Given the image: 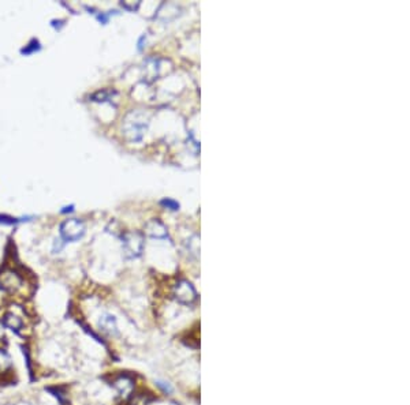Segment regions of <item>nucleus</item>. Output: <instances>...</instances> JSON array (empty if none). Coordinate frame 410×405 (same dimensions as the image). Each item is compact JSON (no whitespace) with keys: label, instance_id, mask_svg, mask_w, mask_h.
Returning a JSON list of instances; mask_svg holds the SVG:
<instances>
[{"label":"nucleus","instance_id":"obj_1","mask_svg":"<svg viewBox=\"0 0 410 405\" xmlns=\"http://www.w3.org/2000/svg\"><path fill=\"white\" fill-rule=\"evenodd\" d=\"M149 126V116L141 109L129 112L122 124V134L129 142H140Z\"/></svg>","mask_w":410,"mask_h":405},{"label":"nucleus","instance_id":"obj_2","mask_svg":"<svg viewBox=\"0 0 410 405\" xmlns=\"http://www.w3.org/2000/svg\"><path fill=\"white\" fill-rule=\"evenodd\" d=\"M145 246V236L138 230H127L122 235V247L124 256L129 259H134L142 255Z\"/></svg>","mask_w":410,"mask_h":405},{"label":"nucleus","instance_id":"obj_3","mask_svg":"<svg viewBox=\"0 0 410 405\" xmlns=\"http://www.w3.org/2000/svg\"><path fill=\"white\" fill-rule=\"evenodd\" d=\"M60 239L64 243H75L85 236L86 225L80 218H67L59 226Z\"/></svg>","mask_w":410,"mask_h":405},{"label":"nucleus","instance_id":"obj_4","mask_svg":"<svg viewBox=\"0 0 410 405\" xmlns=\"http://www.w3.org/2000/svg\"><path fill=\"white\" fill-rule=\"evenodd\" d=\"M23 286L25 278L13 269H7L3 273H0V288L7 294H19Z\"/></svg>","mask_w":410,"mask_h":405},{"label":"nucleus","instance_id":"obj_5","mask_svg":"<svg viewBox=\"0 0 410 405\" xmlns=\"http://www.w3.org/2000/svg\"><path fill=\"white\" fill-rule=\"evenodd\" d=\"M172 296L181 304H192L197 300V292L192 282L181 280L172 288Z\"/></svg>","mask_w":410,"mask_h":405},{"label":"nucleus","instance_id":"obj_6","mask_svg":"<svg viewBox=\"0 0 410 405\" xmlns=\"http://www.w3.org/2000/svg\"><path fill=\"white\" fill-rule=\"evenodd\" d=\"M98 330L108 337H115L119 334L118 330V322L112 314H102L97 321Z\"/></svg>","mask_w":410,"mask_h":405},{"label":"nucleus","instance_id":"obj_7","mask_svg":"<svg viewBox=\"0 0 410 405\" xmlns=\"http://www.w3.org/2000/svg\"><path fill=\"white\" fill-rule=\"evenodd\" d=\"M0 322L3 324L5 329H9V330L15 333V334H21V332L25 328L23 320L14 311H6L3 314V316H2Z\"/></svg>","mask_w":410,"mask_h":405},{"label":"nucleus","instance_id":"obj_8","mask_svg":"<svg viewBox=\"0 0 410 405\" xmlns=\"http://www.w3.org/2000/svg\"><path fill=\"white\" fill-rule=\"evenodd\" d=\"M144 79L148 83L158 79L159 73H160V59L159 57H148L144 62Z\"/></svg>","mask_w":410,"mask_h":405},{"label":"nucleus","instance_id":"obj_9","mask_svg":"<svg viewBox=\"0 0 410 405\" xmlns=\"http://www.w3.org/2000/svg\"><path fill=\"white\" fill-rule=\"evenodd\" d=\"M144 230L150 238H156V239H166V238H168L167 226L160 220H156V218L146 222Z\"/></svg>","mask_w":410,"mask_h":405},{"label":"nucleus","instance_id":"obj_10","mask_svg":"<svg viewBox=\"0 0 410 405\" xmlns=\"http://www.w3.org/2000/svg\"><path fill=\"white\" fill-rule=\"evenodd\" d=\"M114 388H115L116 392L119 393L120 397H129L130 393L133 392L134 382L129 375H120L114 381Z\"/></svg>","mask_w":410,"mask_h":405},{"label":"nucleus","instance_id":"obj_11","mask_svg":"<svg viewBox=\"0 0 410 405\" xmlns=\"http://www.w3.org/2000/svg\"><path fill=\"white\" fill-rule=\"evenodd\" d=\"M116 92L115 90H111V89H102V90H97V92H94L93 94H90V101H93V103H107V101H110L114 96H116Z\"/></svg>","mask_w":410,"mask_h":405},{"label":"nucleus","instance_id":"obj_12","mask_svg":"<svg viewBox=\"0 0 410 405\" xmlns=\"http://www.w3.org/2000/svg\"><path fill=\"white\" fill-rule=\"evenodd\" d=\"M40 51H41V43L39 41V39H32L29 43L26 44L25 47L21 48L19 52H21L22 56H30Z\"/></svg>","mask_w":410,"mask_h":405},{"label":"nucleus","instance_id":"obj_13","mask_svg":"<svg viewBox=\"0 0 410 405\" xmlns=\"http://www.w3.org/2000/svg\"><path fill=\"white\" fill-rule=\"evenodd\" d=\"M30 216H26V217H13L10 214H2L0 213V224L2 225H17V224H21V222H26L30 220Z\"/></svg>","mask_w":410,"mask_h":405},{"label":"nucleus","instance_id":"obj_14","mask_svg":"<svg viewBox=\"0 0 410 405\" xmlns=\"http://www.w3.org/2000/svg\"><path fill=\"white\" fill-rule=\"evenodd\" d=\"M11 356L3 348H0V372H7L11 368Z\"/></svg>","mask_w":410,"mask_h":405},{"label":"nucleus","instance_id":"obj_15","mask_svg":"<svg viewBox=\"0 0 410 405\" xmlns=\"http://www.w3.org/2000/svg\"><path fill=\"white\" fill-rule=\"evenodd\" d=\"M160 205L167 208V209L174 210V212H175V210H180V204L175 202V200L170 199V198H164V199L160 200Z\"/></svg>","mask_w":410,"mask_h":405},{"label":"nucleus","instance_id":"obj_16","mask_svg":"<svg viewBox=\"0 0 410 405\" xmlns=\"http://www.w3.org/2000/svg\"><path fill=\"white\" fill-rule=\"evenodd\" d=\"M149 402L150 398H146V396H144V394H138L130 400V405H148Z\"/></svg>","mask_w":410,"mask_h":405},{"label":"nucleus","instance_id":"obj_17","mask_svg":"<svg viewBox=\"0 0 410 405\" xmlns=\"http://www.w3.org/2000/svg\"><path fill=\"white\" fill-rule=\"evenodd\" d=\"M156 385H158V388L160 389L162 392L166 393V394H170V393L174 392V389H172V386H171L168 382H164V381H158Z\"/></svg>","mask_w":410,"mask_h":405},{"label":"nucleus","instance_id":"obj_18","mask_svg":"<svg viewBox=\"0 0 410 405\" xmlns=\"http://www.w3.org/2000/svg\"><path fill=\"white\" fill-rule=\"evenodd\" d=\"M120 5H122V7H123L124 10H127V11H136V10L138 9V7H140V5H141V3H140V2H136V3H129V2H122Z\"/></svg>","mask_w":410,"mask_h":405},{"label":"nucleus","instance_id":"obj_19","mask_svg":"<svg viewBox=\"0 0 410 405\" xmlns=\"http://www.w3.org/2000/svg\"><path fill=\"white\" fill-rule=\"evenodd\" d=\"M63 247H64V242L62 239H56L55 240V243H54V248H52V251L55 252H60L62 251V250H63Z\"/></svg>","mask_w":410,"mask_h":405},{"label":"nucleus","instance_id":"obj_20","mask_svg":"<svg viewBox=\"0 0 410 405\" xmlns=\"http://www.w3.org/2000/svg\"><path fill=\"white\" fill-rule=\"evenodd\" d=\"M64 19H54V21H51V26L52 27H55L56 30H60V27H63L64 26Z\"/></svg>","mask_w":410,"mask_h":405},{"label":"nucleus","instance_id":"obj_21","mask_svg":"<svg viewBox=\"0 0 410 405\" xmlns=\"http://www.w3.org/2000/svg\"><path fill=\"white\" fill-rule=\"evenodd\" d=\"M71 212H74V205H70V206H64L63 209L60 210V213H62V214H67V213H71Z\"/></svg>","mask_w":410,"mask_h":405},{"label":"nucleus","instance_id":"obj_22","mask_svg":"<svg viewBox=\"0 0 410 405\" xmlns=\"http://www.w3.org/2000/svg\"><path fill=\"white\" fill-rule=\"evenodd\" d=\"M3 338H6V329L5 326H3V324L0 322V341H2Z\"/></svg>","mask_w":410,"mask_h":405},{"label":"nucleus","instance_id":"obj_23","mask_svg":"<svg viewBox=\"0 0 410 405\" xmlns=\"http://www.w3.org/2000/svg\"><path fill=\"white\" fill-rule=\"evenodd\" d=\"M7 405H11V404H7Z\"/></svg>","mask_w":410,"mask_h":405}]
</instances>
